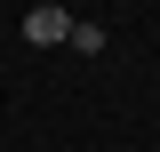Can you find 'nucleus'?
I'll return each instance as SVG.
<instances>
[{"mask_svg":"<svg viewBox=\"0 0 160 152\" xmlns=\"http://www.w3.org/2000/svg\"><path fill=\"white\" fill-rule=\"evenodd\" d=\"M64 32H72V16H64L56 0H40L32 16H24V40H32V48H64Z\"/></svg>","mask_w":160,"mask_h":152,"instance_id":"nucleus-1","label":"nucleus"},{"mask_svg":"<svg viewBox=\"0 0 160 152\" xmlns=\"http://www.w3.org/2000/svg\"><path fill=\"white\" fill-rule=\"evenodd\" d=\"M64 48H80V56H96V48H104V24H72V32H64Z\"/></svg>","mask_w":160,"mask_h":152,"instance_id":"nucleus-2","label":"nucleus"}]
</instances>
